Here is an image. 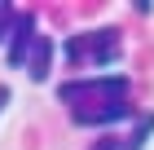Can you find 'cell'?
<instances>
[{"label":"cell","mask_w":154,"mask_h":150,"mask_svg":"<svg viewBox=\"0 0 154 150\" xmlns=\"http://www.w3.org/2000/svg\"><path fill=\"white\" fill-rule=\"evenodd\" d=\"M71 119H75V128H106L119 119H137V110L128 102H101V106H75Z\"/></svg>","instance_id":"6da1fadb"},{"label":"cell","mask_w":154,"mask_h":150,"mask_svg":"<svg viewBox=\"0 0 154 150\" xmlns=\"http://www.w3.org/2000/svg\"><path fill=\"white\" fill-rule=\"evenodd\" d=\"M31 44H35V22L18 13V18H13L9 40H5V62H9V66H22V62H26V53H31Z\"/></svg>","instance_id":"7a4b0ae2"},{"label":"cell","mask_w":154,"mask_h":150,"mask_svg":"<svg viewBox=\"0 0 154 150\" xmlns=\"http://www.w3.org/2000/svg\"><path fill=\"white\" fill-rule=\"evenodd\" d=\"M53 35H35V44H31V53H26V71H31V80L44 84L48 80V66H53Z\"/></svg>","instance_id":"3957f363"},{"label":"cell","mask_w":154,"mask_h":150,"mask_svg":"<svg viewBox=\"0 0 154 150\" xmlns=\"http://www.w3.org/2000/svg\"><path fill=\"white\" fill-rule=\"evenodd\" d=\"M150 137H154V110H145V115L132 119V132L119 141V150H145V146H150Z\"/></svg>","instance_id":"277c9868"},{"label":"cell","mask_w":154,"mask_h":150,"mask_svg":"<svg viewBox=\"0 0 154 150\" xmlns=\"http://www.w3.org/2000/svg\"><path fill=\"white\" fill-rule=\"evenodd\" d=\"M13 18H18V13H13L9 5H0V44L9 40V31H13Z\"/></svg>","instance_id":"5b68a950"},{"label":"cell","mask_w":154,"mask_h":150,"mask_svg":"<svg viewBox=\"0 0 154 150\" xmlns=\"http://www.w3.org/2000/svg\"><path fill=\"white\" fill-rule=\"evenodd\" d=\"M13 102V88H9V84H0V115H5V106H9Z\"/></svg>","instance_id":"8992f818"},{"label":"cell","mask_w":154,"mask_h":150,"mask_svg":"<svg viewBox=\"0 0 154 150\" xmlns=\"http://www.w3.org/2000/svg\"><path fill=\"white\" fill-rule=\"evenodd\" d=\"M93 150H119V141H115V137H106V141H97Z\"/></svg>","instance_id":"52a82bcc"}]
</instances>
